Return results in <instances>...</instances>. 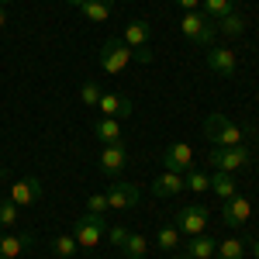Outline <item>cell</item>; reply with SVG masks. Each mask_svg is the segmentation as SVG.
Wrapping results in <instances>:
<instances>
[{"label": "cell", "mask_w": 259, "mask_h": 259, "mask_svg": "<svg viewBox=\"0 0 259 259\" xmlns=\"http://www.w3.org/2000/svg\"><path fill=\"white\" fill-rule=\"evenodd\" d=\"M180 31H183V38L197 41V45H214L218 24L207 18V14H200V11H187V14L180 18Z\"/></svg>", "instance_id": "obj_1"}, {"label": "cell", "mask_w": 259, "mask_h": 259, "mask_svg": "<svg viewBox=\"0 0 259 259\" xmlns=\"http://www.w3.org/2000/svg\"><path fill=\"white\" fill-rule=\"evenodd\" d=\"M204 135L211 139L214 149H228V145H242V128L235 121H228L225 114H211L204 121Z\"/></svg>", "instance_id": "obj_2"}, {"label": "cell", "mask_w": 259, "mask_h": 259, "mask_svg": "<svg viewBox=\"0 0 259 259\" xmlns=\"http://www.w3.org/2000/svg\"><path fill=\"white\" fill-rule=\"evenodd\" d=\"M132 56H135V49H128L124 38H114V35H111V38L100 45L97 59H100V69H104V73H121V69L132 62Z\"/></svg>", "instance_id": "obj_3"}, {"label": "cell", "mask_w": 259, "mask_h": 259, "mask_svg": "<svg viewBox=\"0 0 259 259\" xmlns=\"http://www.w3.org/2000/svg\"><path fill=\"white\" fill-rule=\"evenodd\" d=\"M207 162H211L214 169H221V173H235L242 166H249L252 156H249L245 145H228V149H211V152H207Z\"/></svg>", "instance_id": "obj_4"}, {"label": "cell", "mask_w": 259, "mask_h": 259, "mask_svg": "<svg viewBox=\"0 0 259 259\" xmlns=\"http://www.w3.org/2000/svg\"><path fill=\"white\" fill-rule=\"evenodd\" d=\"M104 232H107L104 214H90V211H87V214L76 221V228H73V239H76V245H83V249H94V245H100Z\"/></svg>", "instance_id": "obj_5"}, {"label": "cell", "mask_w": 259, "mask_h": 259, "mask_svg": "<svg viewBox=\"0 0 259 259\" xmlns=\"http://www.w3.org/2000/svg\"><path fill=\"white\" fill-rule=\"evenodd\" d=\"M173 225H177L187 239H190V235H200V232L207 228V207H204V204H190V207H183L177 214Z\"/></svg>", "instance_id": "obj_6"}, {"label": "cell", "mask_w": 259, "mask_h": 259, "mask_svg": "<svg viewBox=\"0 0 259 259\" xmlns=\"http://www.w3.org/2000/svg\"><path fill=\"white\" fill-rule=\"evenodd\" d=\"M104 197H107V207H114V211H132V207H139L142 190L135 183H114Z\"/></svg>", "instance_id": "obj_7"}, {"label": "cell", "mask_w": 259, "mask_h": 259, "mask_svg": "<svg viewBox=\"0 0 259 259\" xmlns=\"http://www.w3.org/2000/svg\"><path fill=\"white\" fill-rule=\"evenodd\" d=\"M162 166L173 169V173H187V169H194V149H190L187 142H173V145L162 152Z\"/></svg>", "instance_id": "obj_8"}, {"label": "cell", "mask_w": 259, "mask_h": 259, "mask_svg": "<svg viewBox=\"0 0 259 259\" xmlns=\"http://www.w3.org/2000/svg\"><path fill=\"white\" fill-rule=\"evenodd\" d=\"M97 111L104 118H132L135 114V104L124 97V94H100Z\"/></svg>", "instance_id": "obj_9"}, {"label": "cell", "mask_w": 259, "mask_h": 259, "mask_svg": "<svg viewBox=\"0 0 259 259\" xmlns=\"http://www.w3.org/2000/svg\"><path fill=\"white\" fill-rule=\"evenodd\" d=\"M97 166H100V173L104 177H118L121 169L128 166V152H124V145H104L100 149V159H97Z\"/></svg>", "instance_id": "obj_10"}, {"label": "cell", "mask_w": 259, "mask_h": 259, "mask_svg": "<svg viewBox=\"0 0 259 259\" xmlns=\"http://www.w3.org/2000/svg\"><path fill=\"white\" fill-rule=\"evenodd\" d=\"M249 214H252V204H249V197H239V194H235L232 200H225V207H221V221H225L228 228L245 225Z\"/></svg>", "instance_id": "obj_11"}, {"label": "cell", "mask_w": 259, "mask_h": 259, "mask_svg": "<svg viewBox=\"0 0 259 259\" xmlns=\"http://www.w3.org/2000/svg\"><path fill=\"white\" fill-rule=\"evenodd\" d=\"M38 197H41V180L38 177L18 180V183L11 187V200H14L18 207H28V204H35Z\"/></svg>", "instance_id": "obj_12"}, {"label": "cell", "mask_w": 259, "mask_h": 259, "mask_svg": "<svg viewBox=\"0 0 259 259\" xmlns=\"http://www.w3.org/2000/svg\"><path fill=\"white\" fill-rule=\"evenodd\" d=\"M207 66L218 73V76H235V66H239V59H235V52L232 49H207Z\"/></svg>", "instance_id": "obj_13"}, {"label": "cell", "mask_w": 259, "mask_h": 259, "mask_svg": "<svg viewBox=\"0 0 259 259\" xmlns=\"http://www.w3.org/2000/svg\"><path fill=\"white\" fill-rule=\"evenodd\" d=\"M31 242H35L31 232H21V235H0V259H18Z\"/></svg>", "instance_id": "obj_14"}, {"label": "cell", "mask_w": 259, "mask_h": 259, "mask_svg": "<svg viewBox=\"0 0 259 259\" xmlns=\"http://www.w3.org/2000/svg\"><path fill=\"white\" fill-rule=\"evenodd\" d=\"M218 252V239H211V235H190V242H187V256L190 259H211Z\"/></svg>", "instance_id": "obj_15"}, {"label": "cell", "mask_w": 259, "mask_h": 259, "mask_svg": "<svg viewBox=\"0 0 259 259\" xmlns=\"http://www.w3.org/2000/svg\"><path fill=\"white\" fill-rule=\"evenodd\" d=\"M180 190H183V177L173 173V169H166L162 177L152 180V194H156V197H173V194H180Z\"/></svg>", "instance_id": "obj_16"}, {"label": "cell", "mask_w": 259, "mask_h": 259, "mask_svg": "<svg viewBox=\"0 0 259 259\" xmlns=\"http://www.w3.org/2000/svg\"><path fill=\"white\" fill-rule=\"evenodd\" d=\"M94 135H97L100 145H118V142H121V124H118V118H100V121H94Z\"/></svg>", "instance_id": "obj_17"}, {"label": "cell", "mask_w": 259, "mask_h": 259, "mask_svg": "<svg viewBox=\"0 0 259 259\" xmlns=\"http://www.w3.org/2000/svg\"><path fill=\"white\" fill-rule=\"evenodd\" d=\"M149 31H152V28H149V21L139 18V21H132V24L124 28V35H121V38H124V45H128V49H145Z\"/></svg>", "instance_id": "obj_18"}, {"label": "cell", "mask_w": 259, "mask_h": 259, "mask_svg": "<svg viewBox=\"0 0 259 259\" xmlns=\"http://www.w3.org/2000/svg\"><path fill=\"white\" fill-rule=\"evenodd\" d=\"M80 11H83V18H87V21H107V18H111V11H114V0H87Z\"/></svg>", "instance_id": "obj_19"}, {"label": "cell", "mask_w": 259, "mask_h": 259, "mask_svg": "<svg viewBox=\"0 0 259 259\" xmlns=\"http://www.w3.org/2000/svg\"><path fill=\"white\" fill-rule=\"evenodd\" d=\"M211 190L218 194V200H232V197H235V180H232V173L214 169V177H211Z\"/></svg>", "instance_id": "obj_20"}, {"label": "cell", "mask_w": 259, "mask_h": 259, "mask_svg": "<svg viewBox=\"0 0 259 259\" xmlns=\"http://www.w3.org/2000/svg\"><path fill=\"white\" fill-rule=\"evenodd\" d=\"M214 24H218V31H221V35H228V38H239L242 31H245V21H242L239 14H235V11H232V14H225L221 21H214Z\"/></svg>", "instance_id": "obj_21"}, {"label": "cell", "mask_w": 259, "mask_h": 259, "mask_svg": "<svg viewBox=\"0 0 259 259\" xmlns=\"http://www.w3.org/2000/svg\"><path fill=\"white\" fill-rule=\"evenodd\" d=\"M183 190L204 194V190H211V177H207V173H200V169H187V177H183Z\"/></svg>", "instance_id": "obj_22"}, {"label": "cell", "mask_w": 259, "mask_h": 259, "mask_svg": "<svg viewBox=\"0 0 259 259\" xmlns=\"http://www.w3.org/2000/svg\"><path fill=\"white\" fill-rule=\"evenodd\" d=\"M214 256L218 259H245V245H242V239H221Z\"/></svg>", "instance_id": "obj_23"}, {"label": "cell", "mask_w": 259, "mask_h": 259, "mask_svg": "<svg viewBox=\"0 0 259 259\" xmlns=\"http://www.w3.org/2000/svg\"><path fill=\"white\" fill-rule=\"evenodd\" d=\"M121 249H124V256H128V259H142L145 252H149V239H145V235H128Z\"/></svg>", "instance_id": "obj_24"}, {"label": "cell", "mask_w": 259, "mask_h": 259, "mask_svg": "<svg viewBox=\"0 0 259 259\" xmlns=\"http://www.w3.org/2000/svg\"><path fill=\"white\" fill-rule=\"evenodd\" d=\"M204 11H207L211 21H221L225 14H232L235 7H232V0H204Z\"/></svg>", "instance_id": "obj_25"}, {"label": "cell", "mask_w": 259, "mask_h": 259, "mask_svg": "<svg viewBox=\"0 0 259 259\" xmlns=\"http://www.w3.org/2000/svg\"><path fill=\"white\" fill-rule=\"evenodd\" d=\"M180 235H183V232H180L177 225H162L159 235H156V242H159L162 249H177V245H180Z\"/></svg>", "instance_id": "obj_26"}, {"label": "cell", "mask_w": 259, "mask_h": 259, "mask_svg": "<svg viewBox=\"0 0 259 259\" xmlns=\"http://www.w3.org/2000/svg\"><path fill=\"white\" fill-rule=\"evenodd\" d=\"M52 252H56L59 259H69L73 252H76V239H73V235H59V239L52 242Z\"/></svg>", "instance_id": "obj_27"}, {"label": "cell", "mask_w": 259, "mask_h": 259, "mask_svg": "<svg viewBox=\"0 0 259 259\" xmlns=\"http://www.w3.org/2000/svg\"><path fill=\"white\" fill-rule=\"evenodd\" d=\"M18 221V204L7 197V200H0V225L7 228V225H14Z\"/></svg>", "instance_id": "obj_28"}, {"label": "cell", "mask_w": 259, "mask_h": 259, "mask_svg": "<svg viewBox=\"0 0 259 259\" xmlns=\"http://www.w3.org/2000/svg\"><path fill=\"white\" fill-rule=\"evenodd\" d=\"M80 100H83V107H97L100 87H97V83H83V87H80Z\"/></svg>", "instance_id": "obj_29"}, {"label": "cell", "mask_w": 259, "mask_h": 259, "mask_svg": "<svg viewBox=\"0 0 259 259\" xmlns=\"http://www.w3.org/2000/svg\"><path fill=\"white\" fill-rule=\"evenodd\" d=\"M87 211H90V214H107V211H111V207H107V197H104V194H90V197H87Z\"/></svg>", "instance_id": "obj_30"}, {"label": "cell", "mask_w": 259, "mask_h": 259, "mask_svg": "<svg viewBox=\"0 0 259 259\" xmlns=\"http://www.w3.org/2000/svg\"><path fill=\"white\" fill-rule=\"evenodd\" d=\"M107 235H111V245H124V239H128V235H132V232H128V228H121V225H111V228H107Z\"/></svg>", "instance_id": "obj_31"}, {"label": "cell", "mask_w": 259, "mask_h": 259, "mask_svg": "<svg viewBox=\"0 0 259 259\" xmlns=\"http://www.w3.org/2000/svg\"><path fill=\"white\" fill-rule=\"evenodd\" d=\"M177 4L183 7V11H197V4H200V0H177Z\"/></svg>", "instance_id": "obj_32"}, {"label": "cell", "mask_w": 259, "mask_h": 259, "mask_svg": "<svg viewBox=\"0 0 259 259\" xmlns=\"http://www.w3.org/2000/svg\"><path fill=\"white\" fill-rule=\"evenodd\" d=\"M252 252H256V259H259V239H252Z\"/></svg>", "instance_id": "obj_33"}, {"label": "cell", "mask_w": 259, "mask_h": 259, "mask_svg": "<svg viewBox=\"0 0 259 259\" xmlns=\"http://www.w3.org/2000/svg\"><path fill=\"white\" fill-rule=\"evenodd\" d=\"M4 24H7V14H4V7H0V28H4Z\"/></svg>", "instance_id": "obj_34"}, {"label": "cell", "mask_w": 259, "mask_h": 259, "mask_svg": "<svg viewBox=\"0 0 259 259\" xmlns=\"http://www.w3.org/2000/svg\"><path fill=\"white\" fill-rule=\"evenodd\" d=\"M66 4H73V7H83V4H87V0H66Z\"/></svg>", "instance_id": "obj_35"}, {"label": "cell", "mask_w": 259, "mask_h": 259, "mask_svg": "<svg viewBox=\"0 0 259 259\" xmlns=\"http://www.w3.org/2000/svg\"><path fill=\"white\" fill-rule=\"evenodd\" d=\"M0 187H4V169H0Z\"/></svg>", "instance_id": "obj_36"}, {"label": "cell", "mask_w": 259, "mask_h": 259, "mask_svg": "<svg viewBox=\"0 0 259 259\" xmlns=\"http://www.w3.org/2000/svg\"><path fill=\"white\" fill-rule=\"evenodd\" d=\"M4 4H11V0H0V7H4Z\"/></svg>", "instance_id": "obj_37"}, {"label": "cell", "mask_w": 259, "mask_h": 259, "mask_svg": "<svg viewBox=\"0 0 259 259\" xmlns=\"http://www.w3.org/2000/svg\"><path fill=\"white\" fill-rule=\"evenodd\" d=\"M177 259H190V256H177Z\"/></svg>", "instance_id": "obj_38"}]
</instances>
